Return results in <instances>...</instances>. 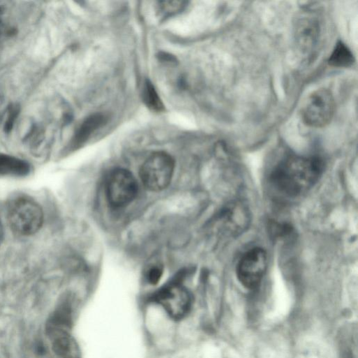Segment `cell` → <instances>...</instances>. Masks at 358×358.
<instances>
[{"label":"cell","mask_w":358,"mask_h":358,"mask_svg":"<svg viewBox=\"0 0 358 358\" xmlns=\"http://www.w3.org/2000/svg\"><path fill=\"white\" fill-rule=\"evenodd\" d=\"M324 169V163L318 157L290 155L274 167L270 180L273 186L282 194L296 197L315 185Z\"/></svg>","instance_id":"6da1fadb"},{"label":"cell","mask_w":358,"mask_h":358,"mask_svg":"<svg viewBox=\"0 0 358 358\" xmlns=\"http://www.w3.org/2000/svg\"><path fill=\"white\" fill-rule=\"evenodd\" d=\"M7 217L12 229L18 234L29 236L37 232L43 222L39 204L27 196H17L8 207Z\"/></svg>","instance_id":"7a4b0ae2"},{"label":"cell","mask_w":358,"mask_h":358,"mask_svg":"<svg viewBox=\"0 0 358 358\" xmlns=\"http://www.w3.org/2000/svg\"><path fill=\"white\" fill-rule=\"evenodd\" d=\"M174 160L164 152L152 154L143 164L140 177L145 188L159 192L170 183L174 171Z\"/></svg>","instance_id":"3957f363"},{"label":"cell","mask_w":358,"mask_h":358,"mask_svg":"<svg viewBox=\"0 0 358 358\" xmlns=\"http://www.w3.org/2000/svg\"><path fill=\"white\" fill-rule=\"evenodd\" d=\"M335 101L332 94L327 89H318L308 98L302 110L304 123L311 127H323L332 119Z\"/></svg>","instance_id":"277c9868"},{"label":"cell","mask_w":358,"mask_h":358,"mask_svg":"<svg viewBox=\"0 0 358 358\" xmlns=\"http://www.w3.org/2000/svg\"><path fill=\"white\" fill-rule=\"evenodd\" d=\"M268 265L266 251L259 247L245 252L236 266V275L241 285L248 289H256L261 283Z\"/></svg>","instance_id":"5b68a950"},{"label":"cell","mask_w":358,"mask_h":358,"mask_svg":"<svg viewBox=\"0 0 358 358\" xmlns=\"http://www.w3.org/2000/svg\"><path fill=\"white\" fill-rule=\"evenodd\" d=\"M137 192L138 184L130 171L117 169L110 173L106 184V195L110 205L124 206L135 199Z\"/></svg>","instance_id":"8992f818"},{"label":"cell","mask_w":358,"mask_h":358,"mask_svg":"<svg viewBox=\"0 0 358 358\" xmlns=\"http://www.w3.org/2000/svg\"><path fill=\"white\" fill-rule=\"evenodd\" d=\"M156 299L174 320L183 318L189 313L192 303L189 292L177 285L162 289L157 294Z\"/></svg>","instance_id":"52a82bcc"},{"label":"cell","mask_w":358,"mask_h":358,"mask_svg":"<svg viewBox=\"0 0 358 358\" xmlns=\"http://www.w3.org/2000/svg\"><path fill=\"white\" fill-rule=\"evenodd\" d=\"M219 220L227 236H236L248 227L250 215L247 207L241 202L229 203L220 212Z\"/></svg>","instance_id":"ba28073f"},{"label":"cell","mask_w":358,"mask_h":358,"mask_svg":"<svg viewBox=\"0 0 358 358\" xmlns=\"http://www.w3.org/2000/svg\"><path fill=\"white\" fill-rule=\"evenodd\" d=\"M299 20L295 28V38L300 49L311 51L316 45L320 34V24L313 16H304Z\"/></svg>","instance_id":"9c48e42d"},{"label":"cell","mask_w":358,"mask_h":358,"mask_svg":"<svg viewBox=\"0 0 358 358\" xmlns=\"http://www.w3.org/2000/svg\"><path fill=\"white\" fill-rule=\"evenodd\" d=\"M52 348L58 358H81L79 347L66 329H47Z\"/></svg>","instance_id":"30bf717a"},{"label":"cell","mask_w":358,"mask_h":358,"mask_svg":"<svg viewBox=\"0 0 358 358\" xmlns=\"http://www.w3.org/2000/svg\"><path fill=\"white\" fill-rule=\"evenodd\" d=\"M107 122V117L102 113H94L86 117L76 129L71 143L73 148L85 143L91 135Z\"/></svg>","instance_id":"8fae6325"},{"label":"cell","mask_w":358,"mask_h":358,"mask_svg":"<svg viewBox=\"0 0 358 358\" xmlns=\"http://www.w3.org/2000/svg\"><path fill=\"white\" fill-rule=\"evenodd\" d=\"M30 171L29 164L20 158L0 154V176H24Z\"/></svg>","instance_id":"7c38bea8"},{"label":"cell","mask_w":358,"mask_h":358,"mask_svg":"<svg viewBox=\"0 0 358 358\" xmlns=\"http://www.w3.org/2000/svg\"><path fill=\"white\" fill-rule=\"evenodd\" d=\"M355 62L350 49L342 41H338L331 53L328 63L335 67H348Z\"/></svg>","instance_id":"4fadbf2b"},{"label":"cell","mask_w":358,"mask_h":358,"mask_svg":"<svg viewBox=\"0 0 358 358\" xmlns=\"http://www.w3.org/2000/svg\"><path fill=\"white\" fill-rule=\"evenodd\" d=\"M142 99L148 108L155 112H162L164 110V104L160 99L152 83L145 80L142 90Z\"/></svg>","instance_id":"5bb4252c"},{"label":"cell","mask_w":358,"mask_h":358,"mask_svg":"<svg viewBox=\"0 0 358 358\" xmlns=\"http://www.w3.org/2000/svg\"><path fill=\"white\" fill-rule=\"evenodd\" d=\"M185 1H162L158 2V11L164 17H170L182 11L186 6Z\"/></svg>","instance_id":"9a60e30c"},{"label":"cell","mask_w":358,"mask_h":358,"mask_svg":"<svg viewBox=\"0 0 358 358\" xmlns=\"http://www.w3.org/2000/svg\"><path fill=\"white\" fill-rule=\"evenodd\" d=\"M19 113L20 108L16 104H11L8 107L5 113L3 127L6 133H9L12 130Z\"/></svg>","instance_id":"2e32d148"},{"label":"cell","mask_w":358,"mask_h":358,"mask_svg":"<svg viewBox=\"0 0 358 358\" xmlns=\"http://www.w3.org/2000/svg\"><path fill=\"white\" fill-rule=\"evenodd\" d=\"M162 274V270L159 266H153L147 273L148 281L151 284H156L159 282Z\"/></svg>","instance_id":"e0dca14e"},{"label":"cell","mask_w":358,"mask_h":358,"mask_svg":"<svg viewBox=\"0 0 358 358\" xmlns=\"http://www.w3.org/2000/svg\"><path fill=\"white\" fill-rule=\"evenodd\" d=\"M158 57L162 61H165V62H176V59L173 56H172L169 54H167V53L160 52L159 54Z\"/></svg>","instance_id":"ac0fdd59"},{"label":"cell","mask_w":358,"mask_h":358,"mask_svg":"<svg viewBox=\"0 0 358 358\" xmlns=\"http://www.w3.org/2000/svg\"><path fill=\"white\" fill-rule=\"evenodd\" d=\"M3 227H2V224L0 222V243L2 241V238H3Z\"/></svg>","instance_id":"d6986e66"}]
</instances>
